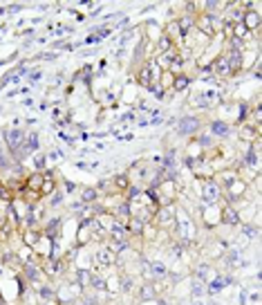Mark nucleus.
I'll use <instances>...</instances> for the list:
<instances>
[{"instance_id":"bb28decb","label":"nucleus","mask_w":262,"mask_h":305,"mask_svg":"<svg viewBox=\"0 0 262 305\" xmlns=\"http://www.w3.org/2000/svg\"><path fill=\"white\" fill-rule=\"evenodd\" d=\"M209 305H217V303H209Z\"/></svg>"},{"instance_id":"4468645a","label":"nucleus","mask_w":262,"mask_h":305,"mask_svg":"<svg viewBox=\"0 0 262 305\" xmlns=\"http://www.w3.org/2000/svg\"><path fill=\"white\" fill-rule=\"evenodd\" d=\"M95 258H96V265H103V267H112L115 265V252H110V249H99Z\"/></svg>"},{"instance_id":"dca6fc26","label":"nucleus","mask_w":262,"mask_h":305,"mask_svg":"<svg viewBox=\"0 0 262 305\" xmlns=\"http://www.w3.org/2000/svg\"><path fill=\"white\" fill-rule=\"evenodd\" d=\"M175 45H173V41L166 36V34H162V36L155 41V52L157 54H164V52H168V50H173Z\"/></svg>"},{"instance_id":"20e7f679","label":"nucleus","mask_w":262,"mask_h":305,"mask_svg":"<svg viewBox=\"0 0 262 305\" xmlns=\"http://www.w3.org/2000/svg\"><path fill=\"white\" fill-rule=\"evenodd\" d=\"M209 70H211V72H215L217 76H233V74H236L233 70H231L229 61H226V56H224L222 52L213 58V63H211V68H209Z\"/></svg>"},{"instance_id":"2eb2a0df","label":"nucleus","mask_w":262,"mask_h":305,"mask_svg":"<svg viewBox=\"0 0 262 305\" xmlns=\"http://www.w3.org/2000/svg\"><path fill=\"white\" fill-rule=\"evenodd\" d=\"M41 238H43V231H38V229H27L23 240H25L27 247H36L38 242H41Z\"/></svg>"},{"instance_id":"9d476101","label":"nucleus","mask_w":262,"mask_h":305,"mask_svg":"<svg viewBox=\"0 0 262 305\" xmlns=\"http://www.w3.org/2000/svg\"><path fill=\"white\" fill-rule=\"evenodd\" d=\"M220 211L222 209H217V206L215 204H206L204 209H202V213H204V222L206 225H217V222H220Z\"/></svg>"},{"instance_id":"aec40b11","label":"nucleus","mask_w":262,"mask_h":305,"mask_svg":"<svg viewBox=\"0 0 262 305\" xmlns=\"http://www.w3.org/2000/svg\"><path fill=\"white\" fill-rule=\"evenodd\" d=\"M211 132H213V135L224 137V135H229L231 132V126L229 124H224V121H213V124H211Z\"/></svg>"},{"instance_id":"f03ea898","label":"nucleus","mask_w":262,"mask_h":305,"mask_svg":"<svg viewBox=\"0 0 262 305\" xmlns=\"http://www.w3.org/2000/svg\"><path fill=\"white\" fill-rule=\"evenodd\" d=\"M222 198V189L217 186L215 179H202V200L206 204H217V200Z\"/></svg>"},{"instance_id":"412c9836","label":"nucleus","mask_w":262,"mask_h":305,"mask_svg":"<svg viewBox=\"0 0 262 305\" xmlns=\"http://www.w3.org/2000/svg\"><path fill=\"white\" fill-rule=\"evenodd\" d=\"M157 296V287L152 283H148V285H143L142 289H139V299L142 301H148V299H155Z\"/></svg>"},{"instance_id":"f8f14e48","label":"nucleus","mask_w":262,"mask_h":305,"mask_svg":"<svg viewBox=\"0 0 262 305\" xmlns=\"http://www.w3.org/2000/svg\"><path fill=\"white\" fill-rule=\"evenodd\" d=\"M54 189H56V179H54V175L52 173H45V175H43V184H41L38 195H41V198H45V195H52Z\"/></svg>"},{"instance_id":"39448f33","label":"nucleus","mask_w":262,"mask_h":305,"mask_svg":"<svg viewBox=\"0 0 262 305\" xmlns=\"http://www.w3.org/2000/svg\"><path fill=\"white\" fill-rule=\"evenodd\" d=\"M242 25L249 29V32H260V27H262V16H260V11L256 9H246L244 11V16H242Z\"/></svg>"},{"instance_id":"4be33fe9","label":"nucleus","mask_w":262,"mask_h":305,"mask_svg":"<svg viewBox=\"0 0 262 305\" xmlns=\"http://www.w3.org/2000/svg\"><path fill=\"white\" fill-rule=\"evenodd\" d=\"M14 198H16V195L11 193L9 186L0 184V202H2V204H11V202H14Z\"/></svg>"},{"instance_id":"f257e3e1","label":"nucleus","mask_w":262,"mask_h":305,"mask_svg":"<svg viewBox=\"0 0 262 305\" xmlns=\"http://www.w3.org/2000/svg\"><path fill=\"white\" fill-rule=\"evenodd\" d=\"M175 213H177V216H175V233H177L179 240L186 245V242H191L195 238V225L186 211H175Z\"/></svg>"},{"instance_id":"f3484780","label":"nucleus","mask_w":262,"mask_h":305,"mask_svg":"<svg viewBox=\"0 0 262 305\" xmlns=\"http://www.w3.org/2000/svg\"><path fill=\"white\" fill-rule=\"evenodd\" d=\"M41 184H43V175H41V173H34V175H29V178H27L25 189H32L34 193L38 195V191H41ZM38 198H41V195H38Z\"/></svg>"},{"instance_id":"393cba45","label":"nucleus","mask_w":262,"mask_h":305,"mask_svg":"<svg viewBox=\"0 0 262 305\" xmlns=\"http://www.w3.org/2000/svg\"><path fill=\"white\" fill-rule=\"evenodd\" d=\"M61 202H63V195L58 193V191H54V193H52V200H49V206H58Z\"/></svg>"},{"instance_id":"a878e982","label":"nucleus","mask_w":262,"mask_h":305,"mask_svg":"<svg viewBox=\"0 0 262 305\" xmlns=\"http://www.w3.org/2000/svg\"><path fill=\"white\" fill-rule=\"evenodd\" d=\"M45 159H48V157H45V155H36V159H34V164H36V169H38V171H43V169H45Z\"/></svg>"},{"instance_id":"0eeeda50","label":"nucleus","mask_w":262,"mask_h":305,"mask_svg":"<svg viewBox=\"0 0 262 305\" xmlns=\"http://www.w3.org/2000/svg\"><path fill=\"white\" fill-rule=\"evenodd\" d=\"M220 222H224V225H229V227L240 225V213L236 211V206H233V204L222 206V211H220Z\"/></svg>"},{"instance_id":"6ab92c4d","label":"nucleus","mask_w":262,"mask_h":305,"mask_svg":"<svg viewBox=\"0 0 262 305\" xmlns=\"http://www.w3.org/2000/svg\"><path fill=\"white\" fill-rule=\"evenodd\" d=\"M189 85H191L189 76H186V74H177V76L173 79V88H170V90H175V92H184Z\"/></svg>"},{"instance_id":"7ed1b4c3","label":"nucleus","mask_w":262,"mask_h":305,"mask_svg":"<svg viewBox=\"0 0 262 305\" xmlns=\"http://www.w3.org/2000/svg\"><path fill=\"white\" fill-rule=\"evenodd\" d=\"M5 142H7V148H9L11 152H21L23 144H25V132L23 130H5Z\"/></svg>"},{"instance_id":"5701e85b","label":"nucleus","mask_w":262,"mask_h":305,"mask_svg":"<svg viewBox=\"0 0 262 305\" xmlns=\"http://www.w3.org/2000/svg\"><path fill=\"white\" fill-rule=\"evenodd\" d=\"M96 200V189H85L81 195V204H90V202Z\"/></svg>"},{"instance_id":"ddd939ff","label":"nucleus","mask_w":262,"mask_h":305,"mask_svg":"<svg viewBox=\"0 0 262 305\" xmlns=\"http://www.w3.org/2000/svg\"><path fill=\"white\" fill-rule=\"evenodd\" d=\"M137 81H139L142 88H150V85H155V79H152V72H150V68H148V63L143 65V68H139Z\"/></svg>"},{"instance_id":"6e6552de","label":"nucleus","mask_w":262,"mask_h":305,"mask_svg":"<svg viewBox=\"0 0 262 305\" xmlns=\"http://www.w3.org/2000/svg\"><path fill=\"white\" fill-rule=\"evenodd\" d=\"M162 34H164V29L157 25V23H155V21H146V25H143V36H146V38H143V41H148V43L155 45V41H157Z\"/></svg>"},{"instance_id":"a211bd4d","label":"nucleus","mask_w":262,"mask_h":305,"mask_svg":"<svg viewBox=\"0 0 262 305\" xmlns=\"http://www.w3.org/2000/svg\"><path fill=\"white\" fill-rule=\"evenodd\" d=\"M258 132H260V126H249V124H246V126H242L240 128V139L242 142H251L253 137H258Z\"/></svg>"},{"instance_id":"b1692460","label":"nucleus","mask_w":262,"mask_h":305,"mask_svg":"<svg viewBox=\"0 0 262 305\" xmlns=\"http://www.w3.org/2000/svg\"><path fill=\"white\" fill-rule=\"evenodd\" d=\"M204 292H206V289H204V283L195 279V283H193V294H195V296H202Z\"/></svg>"},{"instance_id":"cd10ccee","label":"nucleus","mask_w":262,"mask_h":305,"mask_svg":"<svg viewBox=\"0 0 262 305\" xmlns=\"http://www.w3.org/2000/svg\"><path fill=\"white\" fill-rule=\"evenodd\" d=\"M0 269H2V265H0Z\"/></svg>"},{"instance_id":"9b49d317","label":"nucleus","mask_w":262,"mask_h":305,"mask_svg":"<svg viewBox=\"0 0 262 305\" xmlns=\"http://www.w3.org/2000/svg\"><path fill=\"white\" fill-rule=\"evenodd\" d=\"M34 151H38V135L36 132H32L29 137H25V144H23L18 157H25V155H29V152H34Z\"/></svg>"},{"instance_id":"423d86ee","label":"nucleus","mask_w":262,"mask_h":305,"mask_svg":"<svg viewBox=\"0 0 262 305\" xmlns=\"http://www.w3.org/2000/svg\"><path fill=\"white\" fill-rule=\"evenodd\" d=\"M199 128V119L197 117H182L177 124V132L179 135H193V132H197Z\"/></svg>"},{"instance_id":"1a4fd4ad","label":"nucleus","mask_w":262,"mask_h":305,"mask_svg":"<svg viewBox=\"0 0 262 305\" xmlns=\"http://www.w3.org/2000/svg\"><path fill=\"white\" fill-rule=\"evenodd\" d=\"M195 276H197V280L209 285L213 279H217V272H213V267H209V265H199V267L195 269Z\"/></svg>"}]
</instances>
